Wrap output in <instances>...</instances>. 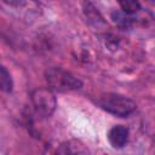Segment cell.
I'll return each instance as SVG.
<instances>
[{"mask_svg": "<svg viewBox=\"0 0 155 155\" xmlns=\"http://www.w3.org/2000/svg\"><path fill=\"white\" fill-rule=\"evenodd\" d=\"M120 6H121V10L124 13L131 16V15H134L137 13L139 10H140V4L138 1H134V0H128V1H121L120 2Z\"/></svg>", "mask_w": 155, "mask_h": 155, "instance_id": "52a82bcc", "label": "cell"}, {"mask_svg": "<svg viewBox=\"0 0 155 155\" xmlns=\"http://www.w3.org/2000/svg\"><path fill=\"white\" fill-rule=\"evenodd\" d=\"M12 87H13V82H12L8 70L5 67L0 65V91L11 92Z\"/></svg>", "mask_w": 155, "mask_h": 155, "instance_id": "8992f818", "label": "cell"}, {"mask_svg": "<svg viewBox=\"0 0 155 155\" xmlns=\"http://www.w3.org/2000/svg\"><path fill=\"white\" fill-rule=\"evenodd\" d=\"M98 104L105 111L116 116H128L136 110V103L128 97L117 93H105L98 98Z\"/></svg>", "mask_w": 155, "mask_h": 155, "instance_id": "7a4b0ae2", "label": "cell"}, {"mask_svg": "<svg viewBox=\"0 0 155 155\" xmlns=\"http://www.w3.org/2000/svg\"><path fill=\"white\" fill-rule=\"evenodd\" d=\"M45 76L50 87L58 92L75 91L82 86L80 79H78L74 74H71L70 71L63 68H58V67L50 68L48 70H46Z\"/></svg>", "mask_w": 155, "mask_h": 155, "instance_id": "6da1fadb", "label": "cell"}, {"mask_svg": "<svg viewBox=\"0 0 155 155\" xmlns=\"http://www.w3.org/2000/svg\"><path fill=\"white\" fill-rule=\"evenodd\" d=\"M31 103L35 111L41 116H51L57 107L54 93L51 88L40 87L31 92Z\"/></svg>", "mask_w": 155, "mask_h": 155, "instance_id": "3957f363", "label": "cell"}, {"mask_svg": "<svg viewBox=\"0 0 155 155\" xmlns=\"http://www.w3.org/2000/svg\"><path fill=\"white\" fill-rule=\"evenodd\" d=\"M128 139V128L122 125L114 126L108 133V140L113 148L120 149L126 145Z\"/></svg>", "mask_w": 155, "mask_h": 155, "instance_id": "5b68a950", "label": "cell"}, {"mask_svg": "<svg viewBox=\"0 0 155 155\" xmlns=\"http://www.w3.org/2000/svg\"><path fill=\"white\" fill-rule=\"evenodd\" d=\"M56 155H91L90 149L78 139L63 142L56 150Z\"/></svg>", "mask_w": 155, "mask_h": 155, "instance_id": "277c9868", "label": "cell"}]
</instances>
